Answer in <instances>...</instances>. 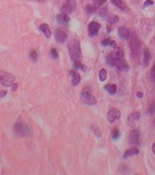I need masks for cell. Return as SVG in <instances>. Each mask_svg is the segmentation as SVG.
Masks as SVG:
<instances>
[{"instance_id":"obj_28","label":"cell","mask_w":155,"mask_h":175,"mask_svg":"<svg viewBox=\"0 0 155 175\" xmlns=\"http://www.w3.org/2000/svg\"><path fill=\"white\" fill-rule=\"evenodd\" d=\"M91 127H92V130L93 131V132L96 134V136H97L98 138L101 137V134L102 133H101V130L99 127H96V126H95V125H93Z\"/></svg>"},{"instance_id":"obj_6","label":"cell","mask_w":155,"mask_h":175,"mask_svg":"<svg viewBox=\"0 0 155 175\" xmlns=\"http://www.w3.org/2000/svg\"><path fill=\"white\" fill-rule=\"evenodd\" d=\"M0 82H1V85L2 86H6V87H9V86H12L14 84L15 77L12 74H10V73L4 72V73L1 74Z\"/></svg>"},{"instance_id":"obj_4","label":"cell","mask_w":155,"mask_h":175,"mask_svg":"<svg viewBox=\"0 0 155 175\" xmlns=\"http://www.w3.org/2000/svg\"><path fill=\"white\" fill-rule=\"evenodd\" d=\"M13 132L17 137H20V138L27 137L30 134V127L23 121L17 120L14 124Z\"/></svg>"},{"instance_id":"obj_36","label":"cell","mask_w":155,"mask_h":175,"mask_svg":"<svg viewBox=\"0 0 155 175\" xmlns=\"http://www.w3.org/2000/svg\"><path fill=\"white\" fill-rule=\"evenodd\" d=\"M152 152H153V154L155 155V143H154L153 146H152Z\"/></svg>"},{"instance_id":"obj_9","label":"cell","mask_w":155,"mask_h":175,"mask_svg":"<svg viewBox=\"0 0 155 175\" xmlns=\"http://www.w3.org/2000/svg\"><path fill=\"white\" fill-rule=\"evenodd\" d=\"M55 38L58 43L63 44L68 40V34L61 29H56L55 31Z\"/></svg>"},{"instance_id":"obj_38","label":"cell","mask_w":155,"mask_h":175,"mask_svg":"<svg viewBox=\"0 0 155 175\" xmlns=\"http://www.w3.org/2000/svg\"><path fill=\"white\" fill-rule=\"evenodd\" d=\"M37 1H39V2H44L45 0H37Z\"/></svg>"},{"instance_id":"obj_15","label":"cell","mask_w":155,"mask_h":175,"mask_svg":"<svg viewBox=\"0 0 155 175\" xmlns=\"http://www.w3.org/2000/svg\"><path fill=\"white\" fill-rule=\"evenodd\" d=\"M56 20L58 21V23L63 26H66L69 23V17H68V15L65 13H60L59 15H57L56 17Z\"/></svg>"},{"instance_id":"obj_16","label":"cell","mask_w":155,"mask_h":175,"mask_svg":"<svg viewBox=\"0 0 155 175\" xmlns=\"http://www.w3.org/2000/svg\"><path fill=\"white\" fill-rule=\"evenodd\" d=\"M39 29H40V31H42L43 34L45 35V37H50V35H51V31H50V28L48 24H46V23H42V24L40 25Z\"/></svg>"},{"instance_id":"obj_20","label":"cell","mask_w":155,"mask_h":175,"mask_svg":"<svg viewBox=\"0 0 155 175\" xmlns=\"http://www.w3.org/2000/svg\"><path fill=\"white\" fill-rule=\"evenodd\" d=\"M111 4H113L114 6H116L121 10H125V4L123 0H111Z\"/></svg>"},{"instance_id":"obj_2","label":"cell","mask_w":155,"mask_h":175,"mask_svg":"<svg viewBox=\"0 0 155 175\" xmlns=\"http://www.w3.org/2000/svg\"><path fill=\"white\" fill-rule=\"evenodd\" d=\"M130 48L133 59L136 62H139L141 54V42L136 35L132 34L130 37Z\"/></svg>"},{"instance_id":"obj_24","label":"cell","mask_w":155,"mask_h":175,"mask_svg":"<svg viewBox=\"0 0 155 175\" xmlns=\"http://www.w3.org/2000/svg\"><path fill=\"white\" fill-rule=\"evenodd\" d=\"M96 6L95 5H92V4H88L87 5L86 7H85V11L88 14H92L93 13L95 10H96Z\"/></svg>"},{"instance_id":"obj_14","label":"cell","mask_w":155,"mask_h":175,"mask_svg":"<svg viewBox=\"0 0 155 175\" xmlns=\"http://www.w3.org/2000/svg\"><path fill=\"white\" fill-rule=\"evenodd\" d=\"M70 76H71V83L73 86H77L80 83L81 76L79 73L76 71H71L70 72Z\"/></svg>"},{"instance_id":"obj_17","label":"cell","mask_w":155,"mask_h":175,"mask_svg":"<svg viewBox=\"0 0 155 175\" xmlns=\"http://www.w3.org/2000/svg\"><path fill=\"white\" fill-rule=\"evenodd\" d=\"M139 151L137 148L132 147L125 152L124 159H128L130 158V157L134 156V155H137V154H139Z\"/></svg>"},{"instance_id":"obj_23","label":"cell","mask_w":155,"mask_h":175,"mask_svg":"<svg viewBox=\"0 0 155 175\" xmlns=\"http://www.w3.org/2000/svg\"><path fill=\"white\" fill-rule=\"evenodd\" d=\"M120 131L118 130L117 128H113L111 131V138L113 140H117L118 138H120Z\"/></svg>"},{"instance_id":"obj_5","label":"cell","mask_w":155,"mask_h":175,"mask_svg":"<svg viewBox=\"0 0 155 175\" xmlns=\"http://www.w3.org/2000/svg\"><path fill=\"white\" fill-rule=\"evenodd\" d=\"M80 100L82 103L87 105H94L96 104V98L92 95V93L88 90L84 89L80 93Z\"/></svg>"},{"instance_id":"obj_27","label":"cell","mask_w":155,"mask_h":175,"mask_svg":"<svg viewBox=\"0 0 155 175\" xmlns=\"http://www.w3.org/2000/svg\"><path fill=\"white\" fill-rule=\"evenodd\" d=\"M147 113L149 114V115H154V114H155V101H154L153 104L150 105Z\"/></svg>"},{"instance_id":"obj_21","label":"cell","mask_w":155,"mask_h":175,"mask_svg":"<svg viewBox=\"0 0 155 175\" xmlns=\"http://www.w3.org/2000/svg\"><path fill=\"white\" fill-rule=\"evenodd\" d=\"M107 78V72L106 69H101L100 72H99V80H100L102 82H105Z\"/></svg>"},{"instance_id":"obj_30","label":"cell","mask_w":155,"mask_h":175,"mask_svg":"<svg viewBox=\"0 0 155 175\" xmlns=\"http://www.w3.org/2000/svg\"><path fill=\"white\" fill-rule=\"evenodd\" d=\"M106 1H107V0H93V4H94V5H95L96 7H100V6H102L103 4H105Z\"/></svg>"},{"instance_id":"obj_8","label":"cell","mask_w":155,"mask_h":175,"mask_svg":"<svg viewBox=\"0 0 155 175\" xmlns=\"http://www.w3.org/2000/svg\"><path fill=\"white\" fill-rule=\"evenodd\" d=\"M121 111L116 108H113V109L109 110L107 113V121L110 124H112L115 121L118 120L121 118Z\"/></svg>"},{"instance_id":"obj_37","label":"cell","mask_w":155,"mask_h":175,"mask_svg":"<svg viewBox=\"0 0 155 175\" xmlns=\"http://www.w3.org/2000/svg\"><path fill=\"white\" fill-rule=\"evenodd\" d=\"M6 94H7V92H6V91H4V92L2 91V92H1V98L4 97V96H6Z\"/></svg>"},{"instance_id":"obj_10","label":"cell","mask_w":155,"mask_h":175,"mask_svg":"<svg viewBox=\"0 0 155 175\" xmlns=\"http://www.w3.org/2000/svg\"><path fill=\"white\" fill-rule=\"evenodd\" d=\"M139 137H140V132L138 129H133L130 132L129 135V142L131 145H138L139 142Z\"/></svg>"},{"instance_id":"obj_35","label":"cell","mask_w":155,"mask_h":175,"mask_svg":"<svg viewBox=\"0 0 155 175\" xmlns=\"http://www.w3.org/2000/svg\"><path fill=\"white\" fill-rule=\"evenodd\" d=\"M136 96H137V97H138V98H142V97H143V96H144V94H143L142 92H140V91H138V92H137V94H136Z\"/></svg>"},{"instance_id":"obj_29","label":"cell","mask_w":155,"mask_h":175,"mask_svg":"<svg viewBox=\"0 0 155 175\" xmlns=\"http://www.w3.org/2000/svg\"><path fill=\"white\" fill-rule=\"evenodd\" d=\"M150 78H151L152 82L155 84V64L151 68V72H150Z\"/></svg>"},{"instance_id":"obj_22","label":"cell","mask_w":155,"mask_h":175,"mask_svg":"<svg viewBox=\"0 0 155 175\" xmlns=\"http://www.w3.org/2000/svg\"><path fill=\"white\" fill-rule=\"evenodd\" d=\"M118 21H119V17H118V16H116V15H111V16L108 17V18H107L108 23H110V24L111 25L117 23Z\"/></svg>"},{"instance_id":"obj_32","label":"cell","mask_w":155,"mask_h":175,"mask_svg":"<svg viewBox=\"0 0 155 175\" xmlns=\"http://www.w3.org/2000/svg\"><path fill=\"white\" fill-rule=\"evenodd\" d=\"M153 4H154V2H153L152 0H146L145 2V4H144V7H149V6H152Z\"/></svg>"},{"instance_id":"obj_25","label":"cell","mask_w":155,"mask_h":175,"mask_svg":"<svg viewBox=\"0 0 155 175\" xmlns=\"http://www.w3.org/2000/svg\"><path fill=\"white\" fill-rule=\"evenodd\" d=\"M30 58H31V60H33V61H37V58H38V55H37V52L36 51V50H31V53H30Z\"/></svg>"},{"instance_id":"obj_13","label":"cell","mask_w":155,"mask_h":175,"mask_svg":"<svg viewBox=\"0 0 155 175\" xmlns=\"http://www.w3.org/2000/svg\"><path fill=\"white\" fill-rule=\"evenodd\" d=\"M118 35L121 40H129V38L131 37V33L129 29H127L125 26H121L118 28Z\"/></svg>"},{"instance_id":"obj_19","label":"cell","mask_w":155,"mask_h":175,"mask_svg":"<svg viewBox=\"0 0 155 175\" xmlns=\"http://www.w3.org/2000/svg\"><path fill=\"white\" fill-rule=\"evenodd\" d=\"M104 89L106 90V91L109 93L110 95H115L116 93L117 86L114 84H107L104 86Z\"/></svg>"},{"instance_id":"obj_12","label":"cell","mask_w":155,"mask_h":175,"mask_svg":"<svg viewBox=\"0 0 155 175\" xmlns=\"http://www.w3.org/2000/svg\"><path fill=\"white\" fill-rule=\"evenodd\" d=\"M140 117H141V114L139 112H133V113H131L127 118V121H128V124L130 125V126H134V124H136V122L140 118Z\"/></svg>"},{"instance_id":"obj_34","label":"cell","mask_w":155,"mask_h":175,"mask_svg":"<svg viewBox=\"0 0 155 175\" xmlns=\"http://www.w3.org/2000/svg\"><path fill=\"white\" fill-rule=\"evenodd\" d=\"M17 86H18V85H17V83H15L14 82V84L12 86V89H13V91H15L17 89Z\"/></svg>"},{"instance_id":"obj_39","label":"cell","mask_w":155,"mask_h":175,"mask_svg":"<svg viewBox=\"0 0 155 175\" xmlns=\"http://www.w3.org/2000/svg\"><path fill=\"white\" fill-rule=\"evenodd\" d=\"M154 124H155V120H154Z\"/></svg>"},{"instance_id":"obj_26","label":"cell","mask_w":155,"mask_h":175,"mask_svg":"<svg viewBox=\"0 0 155 175\" xmlns=\"http://www.w3.org/2000/svg\"><path fill=\"white\" fill-rule=\"evenodd\" d=\"M73 66H74V68H75L76 69H82V70H84V65H83L82 62H80L79 60H78V61H74V64H73Z\"/></svg>"},{"instance_id":"obj_31","label":"cell","mask_w":155,"mask_h":175,"mask_svg":"<svg viewBox=\"0 0 155 175\" xmlns=\"http://www.w3.org/2000/svg\"><path fill=\"white\" fill-rule=\"evenodd\" d=\"M50 55H51V57L54 59H57V58H59L58 52H57V50L55 49H52L51 50H50Z\"/></svg>"},{"instance_id":"obj_1","label":"cell","mask_w":155,"mask_h":175,"mask_svg":"<svg viewBox=\"0 0 155 175\" xmlns=\"http://www.w3.org/2000/svg\"><path fill=\"white\" fill-rule=\"evenodd\" d=\"M107 63L111 67L116 68L121 72H127L130 69L127 62L125 60L124 54L121 49H116L111 52L107 58Z\"/></svg>"},{"instance_id":"obj_18","label":"cell","mask_w":155,"mask_h":175,"mask_svg":"<svg viewBox=\"0 0 155 175\" xmlns=\"http://www.w3.org/2000/svg\"><path fill=\"white\" fill-rule=\"evenodd\" d=\"M151 60V54H150V51L148 49H145L144 50V57H143V63L144 65L146 67V66L148 65V63Z\"/></svg>"},{"instance_id":"obj_11","label":"cell","mask_w":155,"mask_h":175,"mask_svg":"<svg viewBox=\"0 0 155 175\" xmlns=\"http://www.w3.org/2000/svg\"><path fill=\"white\" fill-rule=\"evenodd\" d=\"M101 29V25L96 21H91L88 25V34L90 36H96Z\"/></svg>"},{"instance_id":"obj_7","label":"cell","mask_w":155,"mask_h":175,"mask_svg":"<svg viewBox=\"0 0 155 175\" xmlns=\"http://www.w3.org/2000/svg\"><path fill=\"white\" fill-rule=\"evenodd\" d=\"M76 6H77L76 0H66L65 4L61 7V12L63 13H65L67 15L72 13L76 9Z\"/></svg>"},{"instance_id":"obj_33","label":"cell","mask_w":155,"mask_h":175,"mask_svg":"<svg viewBox=\"0 0 155 175\" xmlns=\"http://www.w3.org/2000/svg\"><path fill=\"white\" fill-rule=\"evenodd\" d=\"M110 43H111L110 39H105V40H102V45H103V46H108V45H110Z\"/></svg>"},{"instance_id":"obj_3","label":"cell","mask_w":155,"mask_h":175,"mask_svg":"<svg viewBox=\"0 0 155 175\" xmlns=\"http://www.w3.org/2000/svg\"><path fill=\"white\" fill-rule=\"evenodd\" d=\"M67 47H68L69 55H70L73 61L74 62V61L79 60L80 58H81V55H82L80 42L77 39H71L68 42Z\"/></svg>"}]
</instances>
